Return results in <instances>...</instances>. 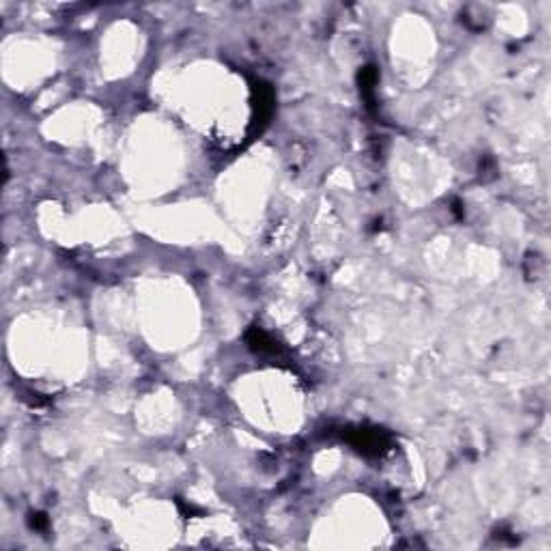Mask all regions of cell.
I'll return each instance as SVG.
<instances>
[{
	"label": "cell",
	"instance_id": "6da1fadb",
	"mask_svg": "<svg viewBox=\"0 0 551 551\" xmlns=\"http://www.w3.org/2000/svg\"><path fill=\"white\" fill-rule=\"evenodd\" d=\"M358 453L366 457H379L384 455L390 448V435L382 429H368V427H358V429H347L342 433Z\"/></svg>",
	"mask_w": 551,
	"mask_h": 551
},
{
	"label": "cell",
	"instance_id": "7a4b0ae2",
	"mask_svg": "<svg viewBox=\"0 0 551 551\" xmlns=\"http://www.w3.org/2000/svg\"><path fill=\"white\" fill-rule=\"evenodd\" d=\"M254 91V103H252V108H254V117H252V129L254 131H261L271 112H273V93L267 84H254L252 86Z\"/></svg>",
	"mask_w": 551,
	"mask_h": 551
},
{
	"label": "cell",
	"instance_id": "3957f363",
	"mask_svg": "<svg viewBox=\"0 0 551 551\" xmlns=\"http://www.w3.org/2000/svg\"><path fill=\"white\" fill-rule=\"evenodd\" d=\"M246 342H248V347L257 354H278L280 347H278V342H276L267 332L259 330V328H252L248 334H246Z\"/></svg>",
	"mask_w": 551,
	"mask_h": 551
},
{
	"label": "cell",
	"instance_id": "277c9868",
	"mask_svg": "<svg viewBox=\"0 0 551 551\" xmlns=\"http://www.w3.org/2000/svg\"><path fill=\"white\" fill-rule=\"evenodd\" d=\"M375 84H377V69L375 67H364L360 72V91L362 97L366 99V106H375Z\"/></svg>",
	"mask_w": 551,
	"mask_h": 551
},
{
	"label": "cell",
	"instance_id": "5b68a950",
	"mask_svg": "<svg viewBox=\"0 0 551 551\" xmlns=\"http://www.w3.org/2000/svg\"><path fill=\"white\" fill-rule=\"evenodd\" d=\"M30 526L34 530H46L48 528V517L44 512H37V514H32V519H30Z\"/></svg>",
	"mask_w": 551,
	"mask_h": 551
}]
</instances>
